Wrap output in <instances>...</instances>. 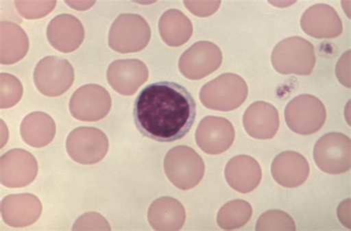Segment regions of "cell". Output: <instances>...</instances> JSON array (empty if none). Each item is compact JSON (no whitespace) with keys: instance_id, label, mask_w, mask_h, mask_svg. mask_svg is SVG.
<instances>
[{"instance_id":"cell-1","label":"cell","mask_w":351,"mask_h":231,"mask_svg":"<svg viewBox=\"0 0 351 231\" xmlns=\"http://www.w3.org/2000/svg\"><path fill=\"white\" fill-rule=\"evenodd\" d=\"M197 106L190 92L173 82L146 86L135 100V125L143 136L171 143L186 136L195 123Z\"/></svg>"},{"instance_id":"cell-2","label":"cell","mask_w":351,"mask_h":231,"mask_svg":"<svg viewBox=\"0 0 351 231\" xmlns=\"http://www.w3.org/2000/svg\"><path fill=\"white\" fill-rule=\"evenodd\" d=\"M248 88L245 81L235 73H224L209 82L199 92L201 103L218 112H232L246 100Z\"/></svg>"},{"instance_id":"cell-3","label":"cell","mask_w":351,"mask_h":231,"mask_svg":"<svg viewBox=\"0 0 351 231\" xmlns=\"http://www.w3.org/2000/svg\"><path fill=\"white\" fill-rule=\"evenodd\" d=\"M314 51L309 41L292 36L275 46L271 62L274 69L282 75H310L316 63Z\"/></svg>"},{"instance_id":"cell-4","label":"cell","mask_w":351,"mask_h":231,"mask_svg":"<svg viewBox=\"0 0 351 231\" xmlns=\"http://www.w3.org/2000/svg\"><path fill=\"white\" fill-rule=\"evenodd\" d=\"M166 175L176 187L188 191L197 186L204 177L206 166L201 156L191 147H173L164 160Z\"/></svg>"},{"instance_id":"cell-5","label":"cell","mask_w":351,"mask_h":231,"mask_svg":"<svg viewBox=\"0 0 351 231\" xmlns=\"http://www.w3.org/2000/svg\"><path fill=\"white\" fill-rule=\"evenodd\" d=\"M151 36V27L143 16L123 14L110 27L108 44L110 49L119 53H136L146 47Z\"/></svg>"},{"instance_id":"cell-6","label":"cell","mask_w":351,"mask_h":231,"mask_svg":"<svg viewBox=\"0 0 351 231\" xmlns=\"http://www.w3.org/2000/svg\"><path fill=\"white\" fill-rule=\"evenodd\" d=\"M326 117L324 104L311 95L295 97L285 110L286 123L292 132L300 135H311L319 131Z\"/></svg>"},{"instance_id":"cell-7","label":"cell","mask_w":351,"mask_h":231,"mask_svg":"<svg viewBox=\"0 0 351 231\" xmlns=\"http://www.w3.org/2000/svg\"><path fill=\"white\" fill-rule=\"evenodd\" d=\"M75 70L66 59L49 56L42 59L34 69V81L41 94L57 97L66 93L75 82Z\"/></svg>"},{"instance_id":"cell-8","label":"cell","mask_w":351,"mask_h":231,"mask_svg":"<svg viewBox=\"0 0 351 231\" xmlns=\"http://www.w3.org/2000/svg\"><path fill=\"white\" fill-rule=\"evenodd\" d=\"M108 149L107 136L96 127H77L69 134L66 141L69 156L81 165H94L103 160Z\"/></svg>"},{"instance_id":"cell-9","label":"cell","mask_w":351,"mask_h":231,"mask_svg":"<svg viewBox=\"0 0 351 231\" xmlns=\"http://www.w3.org/2000/svg\"><path fill=\"white\" fill-rule=\"evenodd\" d=\"M350 138L332 132L322 136L314 147L313 158L318 168L330 174H340L350 169Z\"/></svg>"},{"instance_id":"cell-10","label":"cell","mask_w":351,"mask_h":231,"mask_svg":"<svg viewBox=\"0 0 351 231\" xmlns=\"http://www.w3.org/2000/svg\"><path fill=\"white\" fill-rule=\"evenodd\" d=\"M223 59V53L216 44L200 41L193 44L182 54L179 69L184 77L198 80L217 71Z\"/></svg>"},{"instance_id":"cell-11","label":"cell","mask_w":351,"mask_h":231,"mask_svg":"<svg viewBox=\"0 0 351 231\" xmlns=\"http://www.w3.org/2000/svg\"><path fill=\"white\" fill-rule=\"evenodd\" d=\"M112 108V97L99 85L79 88L72 95L69 110L73 117L82 122H97L105 118Z\"/></svg>"},{"instance_id":"cell-12","label":"cell","mask_w":351,"mask_h":231,"mask_svg":"<svg viewBox=\"0 0 351 231\" xmlns=\"http://www.w3.org/2000/svg\"><path fill=\"white\" fill-rule=\"evenodd\" d=\"M38 173V161L31 153L24 149L8 151L0 160V178L5 187H26L34 182Z\"/></svg>"},{"instance_id":"cell-13","label":"cell","mask_w":351,"mask_h":231,"mask_svg":"<svg viewBox=\"0 0 351 231\" xmlns=\"http://www.w3.org/2000/svg\"><path fill=\"white\" fill-rule=\"evenodd\" d=\"M195 138L202 151L218 155L228 150L233 145L235 130L232 123L226 118L209 116L202 119Z\"/></svg>"},{"instance_id":"cell-14","label":"cell","mask_w":351,"mask_h":231,"mask_svg":"<svg viewBox=\"0 0 351 231\" xmlns=\"http://www.w3.org/2000/svg\"><path fill=\"white\" fill-rule=\"evenodd\" d=\"M149 77L145 64L137 59L119 60L107 71L109 85L119 95L132 96Z\"/></svg>"},{"instance_id":"cell-15","label":"cell","mask_w":351,"mask_h":231,"mask_svg":"<svg viewBox=\"0 0 351 231\" xmlns=\"http://www.w3.org/2000/svg\"><path fill=\"white\" fill-rule=\"evenodd\" d=\"M300 25L304 33L317 39L336 38L343 30L335 9L326 4L314 5L307 9Z\"/></svg>"},{"instance_id":"cell-16","label":"cell","mask_w":351,"mask_h":231,"mask_svg":"<svg viewBox=\"0 0 351 231\" xmlns=\"http://www.w3.org/2000/svg\"><path fill=\"white\" fill-rule=\"evenodd\" d=\"M43 212L38 197L32 193L12 194L1 202V215L4 223L13 228H25L38 221Z\"/></svg>"},{"instance_id":"cell-17","label":"cell","mask_w":351,"mask_h":231,"mask_svg":"<svg viewBox=\"0 0 351 231\" xmlns=\"http://www.w3.org/2000/svg\"><path fill=\"white\" fill-rule=\"evenodd\" d=\"M47 38L55 49L62 53L75 51L85 39V29L75 16H55L47 27Z\"/></svg>"},{"instance_id":"cell-18","label":"cell","mask_w":351,"mask_h":231,"mask_svg":"<svg viewBox=\"0 0 351 231\" xmlns=\"http://www.w3.org/2000/svg\"><path fill=\"white\" fill-rule=\"evenodd\" d=\"M243 125L249 136L257 140H269L279 130L278 110L265 101H256L246 110Z\"/></svg>"},{"instance_id":"cell-19","label":"cell","mask_w":351,"mask_h":231,"mask_svg":"<svg viewBox=\"0 0 351 231\" xmlns=\"http://www.w3.org/2000/svg\"><path fill=\"white\" fill-rule=\"evenodd\" d=\"M271 174L274 180L281 186L297 188L308 178L310 166L302 154L294 151H285L276 156L274 160Z\"/></svg>"},{"instance_id":"cell-20","label":"cell","mask_w":351,"mask_h":231,"mask_svg":"<svg viewBox=\"0 0 351 231\" xmlns=\"http://www.w3.org/2000/svg\"><path fill=\"white\" fill-rule=\"evenodd\" d=\"M260 164L247 155H239L230 160L226 167L228 184L237 192L247 193L255 190L262 180Z\"/></svg>"},{"instance_id":"cell-21","label":"cell","mask_w":351,"mask_h":231,"mask_svg":"<svg viewBox=\"0 0 351 231\" xmlns=\"http://www.w3.org/2000/svg\"><path fill=\"white\" fill-rule=\"evenodd\" d=\"M186 219V210L181 203L168 197L156 199L147 212V219L155 230H179Z\"/></svg>"},{"instance_id":"cell-22","label":"cell","mask_w":351,"mask_h":231,"mask_svg":"<svg viewBox=\"0 0 351 231\" xmlns=\"http://www.w3.org/2000/svg\"><path fill=\"white\" fill-rule=\"evenodd\" d=\"M0 62L13 64L22 60L29 49V38L22 27L14 23H0Z\"/></svg>"},{"instance_id":"cell-23","label":"cell","mask_w":351,"mask_h":231,"mask_svg":"<svg viewBox=\"0 0 351 231\" xmlns=\"http://www.w3.org/2000/svg\"><path fill=\"white\" fill-rule=\"evenodd\" d=\"M54 120L48 114L36 112L27 115L21 126L23 141L33 147H43L50 144L56 135Z\"/></svg>"},{"instance_id":"cell-24","label":"cell","mask_w":351,"mask_h":231,"mask_svg":"<svg viewBox=\"0 0 351 231\" xmlns=\"http://www.w3.org/2000/svg\"><path fill=\"white\" fill-rule=\"evenodd\" d=\"M159 31L166 45L180 47L191 39L193 29L186 14L177 9H170L160 17Z\"/></svg>"},{"instance_id":"cell-25","label":"cell","mask_w":351,"mask_h":231,"mask_svg":"<svg viewBox=\"0 0 351 231\" xmlns=\"http://www.w3.org/2000/svg\"><path fill=\"white\" fill-rule=\"evenodd\" d=\"M252 214L250 203L239 199L230 201L219 210L217 224L223 230L238 229L247 224Z\"/></svg>"},{"instance_id":"cell-26","label":"cell","mask_w":351,"mask_h":231,"mask_svg":"<svg viewBox=\"0 0 351 231\" xmlns=\"http://www.w3.org/2000/svg\"><path fill=\"white\" fill-rule=\"evenodd\" d=\"M0 83V107L2 109L10 108L19 103L23 95V87L19 79L9 73H2Z\"/></svg>"},{"instance_id":"cell-27","label":"cell","mask_w":351,"mask_h":231,"mask_svg":"<svg viewBox=\"0 0 351 231\" xmlns=\"http://www.w3.org/2000/svg\"><path fill=\"white\" fill-rule=\"evenodd\" d=\"M256 230H295L293 219L287 212L280 210H269L258 219Z\"/></svg>"},{"instance_id":"cell-28","label":"cell","mask_w":351,"mask_h":231,"mask_svg":"<svg viewBox=\"0 0 351 231\" xmlns=\"http://www.w3.org/2000/svg\"><path fill=\"white\" fill-rule=\"evenodd\" d=\"M18 12L27 20L40 19L49 14L57 1H15Z\"/></svg>"},{"instance_id":"cell-29","label":"cell","mask_w":351,"mask_h":231,"mask_svg":"<svg viewBox=\"0 0 351 231\" xmlns=\"http://www.w3.org/2000/svg\"><path fill=\"white\" fill-rule=\"evenodd\" d=\"M73 230H110L108 221L98 212H90L80 217L73 225Z\"/></svg>"},{"instance_id":"cell-30","label":"cell","mask_w":351,"mask_h":231,"mask_svg":"<svg viewBox=\"0 0 351 231\" xmlns=\"http://www.w3.org/2000/svg\"><path fill=\"white\" fill-rule=\"evenodd\" d=\"M184 5L193 14L206 17L215 14L220 6V1H184Z\"/></svg>"},{"instance_id":"cell-31","label":"cell","mask_w":351,"mask_h":231,"mask_svg":"<svg viewBox=\"0 0 351 231\" xmlns=\"http://www.w3.org/2000/svg\"><path fill=\"white\" fill-rule=\"evenodd\" d=\"M350 51L343 54L337 63L336 72L339 81L346 87H350Z\"/></svg>"},{"instance_id":"cell-32","label":"cell","mask_w":351,"mask_h":231,"mask_svg":"<svg viewBox=\"0 0 351 231\" xmlns=\"http://www.w3.org/2000/svg\"><path fill=\"white\" fill-rule=\"evenodd\" d=\"M68 5L77 11H86L95 4V1H66Z\"/></svg>"}]
</instances>
